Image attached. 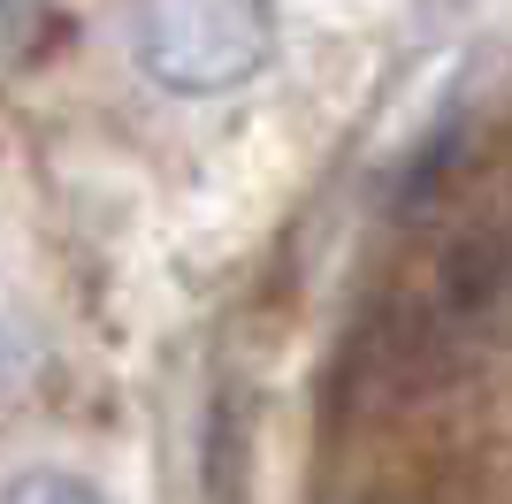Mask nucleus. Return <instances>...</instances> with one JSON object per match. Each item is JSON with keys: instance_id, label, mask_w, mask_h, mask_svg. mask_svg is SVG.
<instances>
[{"instance_id": "39448f33", "label": "nucleus", "mask_w": 512, "mask_h": 504, "mask_svg": "<svg viewBox=\"0 0 512 504\" xmlns=\"http://www.w3.org/2000/svg\"><path fill=\"white\" fill-rule=\"evenodd\" d=\"M352 504H413V497H406V489H360Z\"/></svg>"}, {"instance_id": "20e7f679", "label": "nucleus", "mask_w": 512, "mask_h": 504, "mask_svg": "<svg viewBox=\"0 0 512 504\" xmlns=\"http://www.w3.org/2000/svg\"><path fill=\"white\" fill-rule=\"evenodd\" d=\"M0 504H107L92 482H77V474H54V466H39V474H16V482L0 489Z\"/></svg>"}, {"instance_id": "7ed1b4c3", "label": "nucleus", "mask_w": 512, "mask_h": 504, "mask_svg": "<svg viewBox=\"0 0 512 504\" xmlns=\"http://www.w3.org/2000/svg\"><path fill=\"white\" fill-rule=\"evenodd\" d=\"M54 0H0V62H31L46 46Z\"/></svg>"}, {"instance_id": "f03ea898", "label": "nucleus", "mask_w": 512, "mask_h": 504, "mask_svg": "<svg viewBox=\"0 0 512 504\" xmlns=\"http://www.w3.org/2000/svg\"><path fill=\"white\" fill-rule=\"evenodd\" d=\"M436 314L459 336H490L512 321V230H459L436 260Z\"/></svg>"}, {"instance_id": "f257e3e1", "label": "nucleus", "mask_w": 512, "mask_h": 504, "mask_svg": "<svg viewBox=\"0 0 512 504\" xmlns=\"http://www.w3.org/2000/svg\"><path fill=\"white\" fill-rule=\"evenodd\" d=\"M130 54L161 92L214 100L276 62V8L268 0H138Z\"/></svg>"}]
</instances>
